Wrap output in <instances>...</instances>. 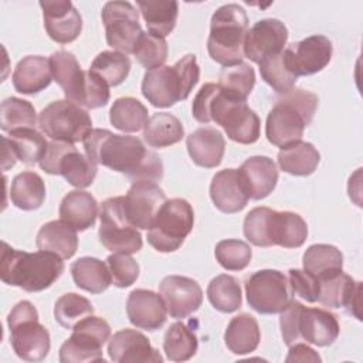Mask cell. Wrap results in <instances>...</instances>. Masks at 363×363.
<instances>
[{"instance_id": "obj_1", "label": "cell", "mask_w": 363, "mask_h": 363, "mask_svg": "<svg viewBox=\"0 0 363 363\" xmlns=\"http://www.w3.org/2000/svg\"><path fill=\"white\" fill-rule=\"evenodd\" d=\"M82 142L86 156L95 164L119 172L133 183L159 182L163 177L160 157L145 147L136 136L116 135L108 129H92Z\"/></svg>"}, {"instance_id": "obj_2", "label": "cell", "mask_w": 363, "mask_h": 363, "mask_svg": "<svg viewBox=\"0 0 363 363\" xmlns=\"http://www.w3.org/2000/svg\"><path fill=\"white\" fill-rule=\"evenodd\" d=\"M193 118L200 123L216 122L227 136L241 145L255 143L259 138L261 121L245 101L228 98L218 84L207 82L196 94L191 106Z\"/></svg>"}, {"instance_id": "obj_3", "label": "cell", "mask_w": 363, "mask_h": 363, "mask_svg": "<svg viewBox=\"0 0 363 363\" xmlns=\"http://www.w3.org/2000/svg\"><path fill=\"white\" fill-rule=\"evenodd\" d=\"M62 271V258L52 252L18 251L3 242L0 278L7 285L18 286L27 292H40L50 288Z\"/></svg>"}, {"instance_id": "obj_4", "label": "cell", "mask_w": 363, "mask_h": 363, "mask_svg": "<svg viewBox=\"0 0 363 363\" xmlns=\"http://www.w3.org/2000/svg\"><path fill=\"white\" fill-rule=\"evenodd\" d=\"M318 96L305 89H291L277 99L267 116L265 135L269 143L286 147L302 139L318 108Z\"/></svg>"}, {"instance_id": "obj_5", "label": "cell", "mask_w": 363, "mask_h": 363, "mask_svg": "<svg viewBox=\"0 0 363 363\" xmlns=\"http://www.w3.org/2000/svg\"><path fill=\"white\" fill-rule=\"evenodd\" d=\"M200 68L194 54H186L174 65H162L143 75L142 95L156 108L184 101L199 82Z\"/></svg>"}, {"instance_id": "obj_6", "label": "cell", "mask_w": 363, "mask_h": 363, "mask_svg": "<svg viewBox=\"0 0 363 363\" xmlns=\"http://www.w3.org/2000/svg\"><path fill=\"white\" fill-rule=\"evenodd\" d=\"M248 30L245 10L235 4H224L211 16L207 51L211 60L223 67L242 62L244 38Z\"/></svg>"}, {"instance_id": "obj_7", "label": "cell", "mask_w": 363, "mask_h": 363, "mask_svg": "<svg viewBox=\"0 0 363 363\" xmlns=\"http://www.w3.org/2000/svg\"><path fill=\"white\" fill-rule=\"evenodd\" d=\"M10 343L14 353L27 362L43 360L51 347L50 333L38 322V312L30 301H20L9 313Z\"/></svg>"}, {"instance_id": "obj_8", "label": "cell", "mask_w": 363, "mask_h": 363, "mask_svg": "<svg viewBox=\"0 0 363 363\" xmlns=\"http://www.w3.org/2000/svg\"><path fill=\"white\" fill-rule=\"evenodd\" d=\"M193 224L194 211L187 200H166L147 230V242L159 252H173L182 247Z\"/></svg>"}, {"instance_id": "obj_9", "label": "cell", "mask_w": 363, "mask_h": 363, "mask_svg": "<svg viewBox=\"0 0 363 363\" xmlns=\"http://www.w3.org/2000/svg\"><path fill=\"white\" fill-rule=\"evenodd\" d=\"M38 126L52 140L77 143L92 130V119L82 106L68 99H58L40 112Z\"/></svg>"}, {"instance_id": "obj_10", "label": "cell", "mask_w": 363, "mask_h": 363, "mask_svg": "<svg viewBox=\"0 0 363 363\" xmlns=\"http://www.w3.org/2000/svg\"><path fill=\"white\" fill-rule=\"evenodd\" d=\"M101 227L98 231L101 244L121 254H135L142 248V235L126 214L125 196L106 199L99 211Z\"/></svg>"}, {"instance_id": "obj_11", "label": "cell", "mask_w": 363, "mask_h": 363, "mask_svg": "<svg viewBox=\"0 0 363 363\" xmlns=\"http://www.w3.org/2000/svg\"><path fill=\"white\" fill-rule=\"evenodd\" d=\"M111 337L109 323L98 316L89 315L79 320L72 335L60 347L61 363L104 362L102 346Z\"/></svg>"}, {"instance_id": "obj_12", "label": "cell", "mask_w": 363, "mask_h": 363, "mask_svg": "<svg viewBox=\"0 0 363 363\" xmlns=\"http://www.w3.org/2000/svg\"><path fill=\"white\" fill-rule=\"evenodd\" d=\"M48 174H61L71 186L84 189L92 184L96 176V164L79 153L74 143L52 140L48 143L45 156L38 163Z\"/></svg>"}, {"instance_id": "obj_13", "label": "cell", "mask_w": 363, "mask_h": 363, "mask_svg": "<svg viewBox=\"0 0 363 363\" xmlns=\"http://www.w3.org/2000/svg\"><path fill=\"white\" fill-rule=\"evenodd\" d=\"M248 305L262 315L282 312L292 301V288L284 272L261 269L245 281Z\"/></svg>"}, {"instance_id": "obj_14", "label": "cell", "mask_w": 363, "mask_h": 363, "mask_svg": "<svg viewBox=\"0 0 363 363\" xmlns=\"http://www.w3.org/2000/svg\"><path fill=\"white\" fill-rule=\"evenodd\" d=\"M101 18L105 27L108 45L123 54H133L143 34L139 24V11L129 1H108L102 7Z\"/></svg>"}, {"instance_id": "obj_15", "label": "cell", "mask_w": 363, "mask_h": 363, "mask_svg": "<svg viewBox=\"0 0 363 363\" xmlns=\"http://www.w3.org/2000/svg\"><path fill=\"white\" fill-rule=\"evenodd\" d=\"M288 28L278 18H262L247 30L244 38V57L259 64L264 58L284 50Z\"/></svg>"}, {"instance_id": "obj_16", "label": "cell", "mask_w": 363, "mask_h": 363, "mask_svg": "<svg viewBox=\"0 0 363 363\" xmlns=\"http://www.w3.org/2000/svg\"><path fill=\"white\" fill-rule=\"evenodd\" d=\"M291 71L296 75H312L322 71L332 58V43L322 34L309 35L285 48Z\"/></svg>"}, {"instance_id": "obj_17", "label": "cell", "mask_w": 363, "mask_h": 363, "mask_svg": "<svg viewBox=\"0 0 363 363\" xmlns=\"http://www.w3.org/2000/svg\"><path fill=\"white\" fill-rule=\"evenodd\" d=\"M159 295L164 302L167 313L176 319L187 318L203 302V291L197 281L182 275L164 277L159 285Z\"/></svg>"}, {"instance_id": "obj_18", "label": "cell", "mask_w": 363, "mask_h": 363, "mask_svg": "<svg viewBox=\"0 0 363 363\" xmlns=\"http://www.w3.org/2000/svg\"><path fill=\"white\" fill-rule=\"evenodd\" d=\"M166 200L164 191L155 182H135L125 196L126 214L136 228L149 230Z\"/></svg>"}, {"instance_id": "obj_19", "label": "cell", "mask_w": 363, "mask_h": 363, "mask_svg": "<svg viewBox=\"0 0 363 363\" xmlns=\"http://www.w3.org/2000/svg\"><path fill=\"white\" fill-rule=\"evenodd\" d=\"M44 28L48 37L60 44H68L78 38L82 30L79 11L71 1H40Z\"/></svg>"}, {"instance_id": "obj_20", "label": "cell", "mask_w": 363, "mask_h": 363, "mask_svg": "<svg viewBox=\"0 0 363 363\" xmlns=\"http://www.w3.org/2000/svg\"><path fill=\"white\" fill-rule=\"evenodd\" d=\"M52 78L62 88L68 101L84 106L88 85V71H84L75 55L69 51L60 50L50 57Z\"/></svg>"}, {"instance_id": "obj_21", "label": "cell", "mask_w": 363, "mask_h": 363, "mask_svg": "<svg viewBox=\"0 0 363 363\" xmlns=\"http://www.w3.org/2000/svg\"><path fill=\"white\" fill-rule=\"evenodd\" d=\"M360 294L362 282L354 281L347 274L339 272L328 279L319 281L318 302L326 308H346L349 315L362 320Z\"/></svg>"}, {"instance_id": "obj_22", "label": "cell", "mask_w": 363, "mask_h": 363, "mask_svg": "<svg viewBox=\"0 0 363 363\" xmlns=\"http://www.w3.org/2000/svg\"><path fill=\"white\" fill-rule=\"evenodd\" d=\"M108 354L111 360L118 363L163 362V357L150 345L149 339L135 329H122L116 332L109 339Z\"/></svg>"}, {"instance_id": "obj_23", "label": "cell", "mask_w": 363, "mask_h": 363, "mask_svg": "<svg viewBox=\"0 0 363 363\" xmlns=\"http://www.w3.org/2000/svg\"><path fill=\"white\" fill-rule=\"evenodd\" d=\"M129 322L145 330L160 329L167 319V309L162 296L150 289H133L126 301Z\"/></svg>"}, {"instance_id": "obj_24", "label": "cell", "mask_w": 363, "mask_h": 363, "mask_svg": "<svg viewBox=\"0 0 363 363\" xmlns=\"http://www.w3.org/2000/svg\"><path fill=\"white\" fill-rule=\"evenodd\" d=\"M210 197L214 206L227 214L241 211L250 196L244 187L238 169H224L217 172L210 184Z\"/></svg>"}, {"instance_id": "obj_25", "label": "cell", "mask_w": 363, "mask_h": 363, "mask_svg": "<svg viewBox=\"0 0 363 363\" xmlns=\"http://www.w3.org/2000/svg\"><path fill=\"white\" fill-rule=\"evenodd\" d=\"M244 187L252 200L265 199L277 186L278 169L268 156H251L238 169Z\"/></svg>"}, {"instance_id": "obj_26", "label": "cell", "mask_w": 363, "mask_h": 363, "mask_svg": "<svg viewBox=\"0 0 363 363\" xmlns=\"http://www.w3.org/2000/svg\"><path fill=\"white\" fill-rule=\"evenodd\" d=\"M299 337L316 346L332 345L340 332L335 313L320 308H302L299 315Z\"/></svg>"}, {"instance_id": "obj_27", "label": "cell", "mask_w": 363, "mask_h": 363, "mask_svg": "<svg viewBox=\"0 0 363 363\" xmlns=\"http://www.w3.org/2000/svg\"><path fill=\"white\" fill-rule=\"evenodd\" d=\"M187 152L191 160L206 169L217 167L224 156L225 140L220 130L216 128L204 126L191 132L187 139Z\"/></svg>"}, {"instance_id": "obj_28", "label": "cell", "mask_w": 363, "mask_h": 363, "mask_svg": "<svg viewBox=\"0 0 363 363\" xmlns=\"http://www.w3.org/2000/svg\"><path fill=\"white\" fill-rule=\"evenodd\" d=\"M52 81L50 58L27 55L20 60L13 72V86L17 92L33 95L45 89Z\"/></svg>"}, {"instance_id": "obj_29", "label": "cell", "mask_w": 363, "mask_h": 363, "mask_svg": "<svg viewBox=\"0 0 363 363\" xmlns=\"http://www.w3.org/2000/svg\"><path fill=\"white\" fill-rule=\"evenodd\" d=\"M308 237L306 221L292 211L272 210L268 221L269 245L284 248H298Z\"/></svg>"}, {"instance_id": "obj_30", "label": "cell", "mask_w": 363, "mask_h": 363, "mask_svg": "<svg viewBox=\"0 0 363 363\" xmlns=\"http://www.w3.org/2000/svg\"><path fill=\"white\" fill-rule=\"evenodd\" d=\"M35 245L41 251H48L62 259H68L78 248L77 230L61 218L48 221L37 233Z\"/></svg>"}, {"instance_id": "obj_31", "label": "cell", "mask_w": 363, "mask_h": 363, "mask_svg": "<svg viewBox=\"0 0 363 363\" xmlns=\"http://www.w3.org/2000/svg\"><path fill=\"white\" fill-rule=\"evenodd\" d=\"M99 208L95 197L84 190H72L60 204V218L77 231H85L94 227Z\"/></svg>"}, {"instance_id": "obj_32", "label": "cell", "mask_w": 363, "mask_h": 363, "mask_svg": "<svg viewBox=\"0 0 363 363\" xmlns=\"http://www.w3.org/2000/svg\"><path fill=\"white\" fill-rule=\"evenodd\" d=\"M136 6L147 31L157 37L169 35L177 21L179 4L174 0H138Z\"/></svg>"}, {"instance_id": "obj_33", "label": "cell", "mask_w": 363, "mask_h": 363, "mask_svg": "<svg viewBox=\"0 0 363 363\" xmlns=\"http://www.w3.org/2000/svg\"><path fill=\"white\" fill-rule=\"evenodd\" d=\"M261 332L257 319L250 313L234 316L224 332V342L234 354H247L258 347Z\"/></svg>"}, {"instance_id": "obj_34", "label": "cell", "mask_w": 363, "mask_h": 363, "mask_svg": "<svg viewBox=\"0 0 363 363\" xmlns=\"http://www.w3.org/2000/svg\"><path fill=\"white\" fill-rule=\"evenodd\" d=\"M302 264L305 271L318 278V281H323L342 272L343 255L335 245L313 244L303 252Z\"/></svg>"}, {"instance_id": "obj_35", "label": "cell", "mask_w": 363, "mask_h": 363, "mask_svg": "<svg viewBox=\"0 0 363 363\" xmlns=\"http://www.w3.org/2000/svg\"><path fill=\"white\" fill-rule=\"evenodd\" d=\"M71 274L75 285L91 294H101L112 284L108 265L94 257H82L74 261Z\"/></svg>"}, {"instance_id": "obj_36", "label": "cell", "mask_w": 363, "mask_h": 363, "mask_svg": "<svg viewBox=\"0 0 363 363\" xmlns=\"http://www.w3.org/2000/svg\"><path fill=\"white\" fill-rule=\"evenodd\" d=\"M277 157L281 170L292 176H309L316 170L320 162V155L316 147L302 140L282 147Z\"/></svg>"}, {"instance_id": "obj_37", "label": "cell", "mask_w": 363, "mask_h": 363, "mask_svg": "<svg viewBox=\"0 0 363 363\" xmlns=\"http://www.w3.org/2000/svg\"><path fill=\"white\" fill-rule=\"evenodd\" d=\"M11 203L24 211L37 210L45 200V184L40 174L23 172L14 176L10 186Z\"/></svg>"}, {"instance_id": "obj_38", "label": "cell", "mask_w": 363, "mask_h": 363, "mask_svg": "<svg viewBox=\"0 0 363 363\" xmlns=\"http://www.w3.org/2000/svg\"><path fill=\"white\" fill-rule=\"evenodd\" d=\"M184 136L182 122L172 113H153L143 128V139L152 147H167L180 142Z\"/></svg>"}, {"instance_id": "obj_39", "label": "cell", "mask_w": 363, "mask_h": 363, "mask_svg": "<svg viewBox=\"0 0 363 363\" xmlns=\"http://www.w3.org/2000/svg\"><path fill=\"white\" fill-rule=\"evenodd\" d=\"M109 121L113 128L122 132H138L143 129L149 121L147 108L136 98H118L109 109Z\"/></svg>"}, {"instance_id": "obj_40", "label": "cell", "mask_w": 363, "mask_h": 363, "mask_svg": "<svg viewBox=\"0 0 363 363\" xmlns=\"http://www.w3.org/2000/svg\"><path fill=\"white\" fill-rule=\"evenodd\" d=\"M217 84L228 98L245 101L255 85L254 68L247 62L223 67Z\"/></svg>"}, {"instance_id": "obj_41", "label": "cell", "mask_w": 363, "mask_h": 363, "mask_svg": "<svg viewBox=\"0 0 363 363\" xmlns=\"http://www.w3.org/2000/svg\"><path fill=\"white\" fill-rule=\"evenodd\" d=\"M9 140L16 157L24 164L40 163L48 149L45 138L34 128L16 129L10 132Z\"/></svg>"}, {"instance_id": "obj_42", "label": "cell", "mask_w": 363, "mask_h": 363, "mask_svg": "<svg viewBox=\"0 0 363 363\" xmlns=\"http://www.w3.org/2000/svg\"><path fill=\"white\" fill-rule=\"evenodd\" d=\"M261 78L279 95L294 89L298 77L291 71L285 48L277 54L264 58L259 64Z\"/></svg>"}, {"instance_id": "obj_43", "label": "cell", "mask_w": 363, "mask_h": 363, "mask_svg": "<svg viewBox=\"0 0 363 363\" xmlns=\"http://www.w3.org/2000/svg\"><path fill=\"white\" fill-rule=\"evenodd\" d=\"M207 298L214 309L230 313L241 308V288L235 277L221 274L213 278L207 286Z\"/></svg>"}, {"instance_id": "obj_44", "label": "cell", "mask_w": 363, "mask_h": 363, "mask_svg": "<svg viewBox=\"0 0 363 363\" xmlns=\"http://www.w3.org/2000/svg\"><path fill=\"white\" fill-rule=\"evenodd\" d=\"M199 347L197 336L184 323L174 322L169 326L163 339V350L172 362H186L191 359Z\"/></svg>"}, {"instance_id": "obj_45", "label": "cell", "mask_w": 363, "mask_h": 363, "mask_svg": "<svg viewBox=\"0 0 363 363\" xmlns=\"http://www.w3.org/2000/svg\"><path fill=\"white\" fill-rule=\"evenodd\" d=\"M89 69L104 79L108 86H116L128 78L130 60L119 51H102L94 58Z\"/></svg>"}, {"instance_id": "obj_46", "label": "cell", "mask_w": 363, "mask_h": 363, "mask_svg": "<svg viewBox=\"0 0 363 363\" xmlns=\"http://www.w3.org/2000/svg\"><path fill=\"white\" fill-rule=\"evenodd\" d=\"M37 123L34 106L24 99L10 96L0 106V128L6 132H13L21 128H33Z\"/></svg>"}, {"instance_id": "obj_47", "label": "cell", "mask_w": 363, "mask_h": 363, "mask_svg": "<svg viewBox=\"0 0 363 363\" xmlns=\"http://www.w3.org/2000/svg\"><path fill=\"white\" fill-rule=\"evenodd\" d=\"M94 313L92 303L82 295L75 292L64 294L54 305V318L57 323L65 329H74V326Z\"/></svg>"}, {"instance_id": "obj_48", "label": "cell", "mask_w": 363, "mask_h": 363, "mask_svg": "<svg viewBox=\"0 0 363 363\" xmlns=\"http://www.w3.org/2000/svg\"><path fill=\"white\" fill-rule=\"evenodd\" d=\"M214 255L224 269L241 271L250 264L252 252L250 245L241 240H221L214 248Z\"/></svg>"}, {"instance_id": "obj_49", "label": "cell", "mask_w": 363, "mask_h": 363, "mask_svg": "<svg viewBox=\"0 0 363 363\" xmlns=\"http://www.w3.org/2000/svg\"><path fill=\"white\" fill-rule=\"evenodd\" d=\"M133 55L147 71L162 67L167 60V43L163 37L146 31L140 35Z\"/></svg>"}, {"instance_id": "obj_50", "label": "cell", "mask_w": 363, "mask_h": 363, "mask_svg": "<svg viewBox=\"0 0 363 363\" xmlns=\"http://www.w3.org/2000/svg\"><path fill=\"white\" fill-rule=\"evenodd\" d=\"M272 208L255 207L244 218L242 231L245 238L257 247H269L268 221Z\"/></svg>"}, {"instance_id": "obj_51", "label": "cell", "mask_w": 363, "mask_h": 363, "mask_svg": "<svg viewBox=\"0 0 363 363\" xmlns=\"http://www.w3.org/2000/svg\"><path fill=\"white\" fill-rule=\"evenodd\" d=\"M112 282L118 288L130 286L139 277V264L130 257V254L113 252L106 258Z\"/></svg>"}, {"instance_id": "obj_52", "label": "cell", "mask_w": 363, "mask_h": 363, "mask_svg": "<svg viewBox=\"0 0 363 363\" xmlns=\"http://www.w3.org/2000/svg\"><path fill=\"white\" fill-rule=\"evenodd\" d=\"M289 285L292 292L301 296L303 301L313 303L319 296V281L305 269H289Z\"/></svg>"}, {"instance_id": "obj_53", "label": "cell", "mask_w": 363, "mask_h": 363, "mask_svg": "<svg viewBox=\"0 0 363 363\" xmlns=\"http://www.w3.org/2000/svg\"><path fill=\"white\" fill-rule=\"evenodd\" d=\"M303 305L298 301H291V303L279 312V325H281V335L286 346H291L299 340V315Z\"/></svg>"}, {"instance_id": "obj_54", "label": "cell", "mask_w": 363, "mask_h": 363, "mask_svg": "<svg viewBox=\"0 0 363 363\" xmlns=\"http://www.w3.org/2000/svg\"><path fill=\"white\" fill-rule=\"evenodd\" d=\"M286 362H320V356L303 343H294L289 346Z\"/></svg>"}, {"instance_id": "obj_55", "label": "cell", "mask_w": 363, "mask_h": 363, "mask_svg": "<svg viewBox=\"0 0 363 363\" xmlns=\"http://www.w3.org/2000/svg\"><path fill=\"white\" fill-rule=\"evenodd\" d=\"M1 140H3V170H7V169H10L16 164L17 157H16L13 149H11L9 138L3 136Z\"/></svg>"}]
</instances>
